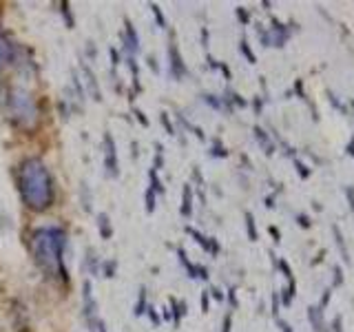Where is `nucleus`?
I'll return each instance as SVG.
<instances>
[{
  "label": "nucleus",
  "instance_id": "1",
  "mask_svg": "<svg viewBox=\"0 0 354 332\" xmlns=\"http://www.w3.org/2000/svg\"><path fill=\"white\" fill-rule=\"evenodd\" d=\"M18 188L31 210H46L53 204V179L40 157H29L20 164Z\"/></svg>",
  "mask_w": 354,
  "mask_h": 332
},
{
  "label": "nucleus",
  "instance_id": "2",
  "mask_svg": "<svg viewBox=\"0 0 354 332\" xmlns=\"http://www.w3.org/2000/svg\"><path fill=\"white\" fill-rule=\"evenodd\" d=\"M66 246V232L58 226H44V228H36L31 232V250L36 257V264L42 268L44 275L56 277L66 281L69 272H66L62 252Z\"/></svg>",
  "mask_w": 354,
  "mask_h": 332
},
{
  "label": "nucleus",
  "instance_id": "3",
  "mask_svg": "<svg viewBox=\"0 0 354 332\" xmlns=\"http://www.w3.org/2000/svg\"><path fill=\"white\" fill-rule=\"evenodd\" d=\"M7 111L9 120L22 129H33L38 124V104L29 91L22 86H11L7 93Z\"/></svg>",
  "mask_w": 354,
  "mask_h": 332
},
{
  "label": "nucleus",
  "instance_id": "4",
  "mask_svg": "<svg viewBox=\"0 0 354 332\" xmlns=\"http://www.w3.org/2000/svg\"><path fill=\"white\" fill-rule=\"evenodd\" d=\"M104 146H106V155H104V166H106V173L111 177H117V151H115V142L113 137L106 133L104 135Z\"/></svg>",
  "mask_w": 354,
  "mask_h": 332
},
{
  "label": "nucleus",
  "instance_id": "5",
  "mask_svg": "<svg viewBox=\"0 0 354 332\" xmlns=\"http://www.w3.org/2000/svg\"><path fill=\"white\" fill-rule=\"evenodd\" d=\"M169 60H171V62H169V64H171V76L177 78V80H182L188 71H186L184 60H182V56H179V49H177L175 44L169 46Z\"/></svg>",
  "mask_w": 354,
  "mask_h": 332
},
{
  "label": "nucleus",
  "instance_id": "6",
  "mask_svg": "<svg viewBox=\"0 0 354 332\" xmlns=\"http://www.w3.org/2000/svg\"><path fill=\"white\" fill-rule=\"evenodd\" d=\"M186 232L195 237V242H197L199 246H202V248H204L206 252H210V255H217V252H219V244H217V239H215V237H206V235H202L199 230L188 228V226H186Z\"/></svg>",
  "mask_w": 354,
  "mask_h": 332
},
{
  "label": "nucleus",
  "instance_id": "7",
  "mask_svg": "<svg viewBox=\"0 0 354 332\" xmlns=\"http://www.w3.org/2000/svg\"><path fill=\"white\" fill-rule=\"evenodd\" d=\"M124 25H126V29H124V46H126V51L131 53V58L135 56V53L139 51V40H137V33H135V27L131 25V20H124Z\"/></svg>",
  "mask_w": 354,
  "mask_h": 332
},
{
  "label": "nucleus",
  "instance_id": "8",
  "mask_svg": "<svg viewBox=\"0 0 354 332\" xmlns=\"http://www.w3.org/2000/svg\"><path fill=\"white\" fill-rule=\"evenodd\" d=\"M308 321L312 325V332H328V325H325L323 319V308H319V305H310L308 308Z\"/></svg>",
  "mask_w": 354,
  "mask_h": 332
},
{
  "label": "nucleus",
  "instance_id": "9",
  "mask_svg": "<svg viewBox=\"0 0 354 332\" xmlns=\"http://www.w3.org/2000/svg\"><path fill=\"white\" fill-rule=\"evenodd\" d=\"M84 317L89 319V323H93V315H96V301H93V295H91V281H84Z\"/></svg>",
  "mask_w": 354,
  "mask_h": 332
},
{
  "label": "nucleus",
  "instance_id": "10",
  "mask_svg": "<svg viewBox=\"0 0 354 332\" xmlns=\"http://www.w3.org/2000/svg\"><path fill=\"white\" fill-rule=\"evenodd\" d=\"M332 235H335V244L339 248V255H341V259L345 264H350V250H348V244H345V239H343L341 228H339V226H332Z\"/></svg>",
  "mask_w": 354,
  "mask_h": 332
},
{
  "label": "nucleus",
  "instance_id": "11",
  "mask_svg": "<svg viewBox=\"0 0 354 332\" xmlns=\"http://www.w3.org/2000/svg\"><path fill=\"white\" fill-rule=\"evenodd\" d=\"M252 131H255V137H257V142L262 144V149H264L266 153H268V155H270V153H275V146H272L270 137H268V133H266L264 129H259V126H255V129H252Z\"/></svg>",
  "mask_w": 354,
  "mask_h": 332
},
{
  "label": "nucleus",
  "instance_id": "12",
  "mask_svg": "<svg viewBox=\"0 0 354 332\" xmlns=\"http://www.w3.org/2000/svg\"><path fill=\"white\" fill-rule=\"evenodd\" d=\"M191 212H193V191H191V184H186L184 195H182V215L191 217Z\"/></svg>",
  "mask_w": 354,
  "mask_h": 332
},
{
  "label": "nucleus",
  "instance_id": "13",
  "mask_svg": "<svg viewBox=\"0 0 354 332\" xmlns=\"http://www.w3.org/2000/svg\"><path fill=\"white\" fill-rule=\"evenodd\" d=\"M184 315H186V303L177 301V299H171V317L175 319V325H179V321H182Z\"/></svg>",
  "mask_w": 354,
  "mask_h": 332
},
{
  "label": "nucleus",
  "instance_id": "14",
  "mask_svg": "<svg viewBox=\"0 0 354 332\" xmlns=\"http://www.w3.org/2000/svg\"><path fill=\"white\" fill-rule=\"evenodd\" d=\"M98 228H100V235H102V239H111V235H113V228H111L109 217H106L104 212L98 217Z\"/></svg>",
  "mask_w": 354,
  "mask_h": 332
},
{
  "label": "nucleus",
  "instance_id": "15",
  "mask_svg": "<svg viewBox=\"0 0 354 332\" xmlns=\"http://www.w3.org/2000/svg\"><path fill=\"white\" fill-rule=\"evenodd\" d=\"M295 295H297V281H288V286H286L284 292H281V301H284V305H290L292 299H295Z\"/></svg>",
  "mask_w": 354,
  "mask_h": 332
},
{
  "label": "nucleus",
  "instance_id": "16",
  "mask_svg": "<svg viewBox=\"0 0 354 332\" xmlns=\"http://www.w3.org/2000/svg\"><path fill=\"white\" fill-rule=\"evenodd\" d=\"M246 230H248V239L250 242H257V224H255V217L252 212H246Z\"/></svg>",
  "mask_w": 354,
  "mask_h": 332
},
{
  "label": "nucleus",
  "instance_id": "17",
  "mask_svg": "<svg viewBox=\"0 0 354 332\" xmlns=\"http://www.w3.org/2000/svg\"><path fill=\"white\" fill-rule=\"evenodd\" d=\"M144 310H146V290L144 288H139V299H137V303H135V315H144Z\"/></svg>",
  "mask_w": 354,
  "mask_h": 332
},
{
  "label": "nucleus",
  "instance_id": "18",
  "mask_svg": "<svg viewBox=\"0 0 354 332\" xmlns=\"http://www.w3.org/2000/svg\"><path fill=\"white\" fill-rule=\"evenodd\" d=\"M239 51H242L244 56L248 58V62H250V64H255V62H257V56L252 53V49L248 46V42H246V40H242V42H239Z\"/></svg>",
  "mask_w": 354,
  "mask_h": 332
},
{
  "label": "nucleus",
  "instance_id": "19",
  "mask_svg": "<svg viewBox=\"0 0 354 332\" xmlns=\"http://www.w3.org/2000/svg\"><path fill=\"white\" fill-rule=\"evenodd\" d=\"M210 155H215V157H226V155H228V151H226V146H222V142H219V139H213V151H210Z\"/></svg>",
  "mask_w": 354,
  "mask_h": 332
},
{
  "label": "nucleus",
  "instance_id": "20",
  "mask_svg": "<svg viewBox=\"0 0 354 332\" xmlns=\"http://www.w3.org/2000/svg\"><path fill=\"white\" fill-rule=\"evenodd\" d=\"M151 188H153V193H164V186H162V182H159V177H157V171H153L151 169Z\"/></svg>",
  "mask_w": 354,
  "mask_h": 332
},
{
  "label": "nucleus",
  "instance_id": "21",
  "mask_svg": "<svg viewBox=\"0 0 354 332\" xmlns=\"http://www.w3.org/2000/svg\"><path fill=\"white\" fill-rule=\"evenodd\" d=\"M295 166H297V173H299V177H301V179H308L310 177V169L301 162V159L295 157Z\"/></svg>",
  "mask_w": 354,
  "mask_h": 332
},
{
  "label": "nucleus",
  "instance_id": "22",
  "mask_svg": "<svg viewBox=\"0 0 354 332\" xmlns=\"http://www.w3.org/2000/svg\"><path fill=\"white\" fill-rule=\"evenodd\" d=\"M279 268H281V272L286 275V279H288V281H295V275H292V268H290V264L286 262V259H279Z\"/></svg>",
  "mask_w": 354,
  "mask_h": 332
},
{
  "label": "nucleus",
  "instance_id": "23",
  "mask_svg": "<svg viewBox=\"0 0 354 332\" xmlns=\"http://www.w3.org/2000/svg\"><path fill=\"white\" fill-rule=\"evenodd\" d=\"M155 210V193H153V188L146 191V212H153Z\"/></svg>",
  "mask_w": 354,
  "mask_h": 332
},
{
  "label": "nucleus",
  "instance_id": "24",
  "mask_svg": "<svg viewBox=\"0 0 354 332\" xmlns=\"http://www.w3.org/2000/svg\"><path fill=\"white\" fill-rule=\"evenodd\" d=\"M204 100H206V102H208L210 106H215V109H224V102H222V100H217V96H210V93H206Z\"/></svg>",
  "mask_w": 354,
  "mask_h": 332
},
{
  "label": "nucleus",
  "instance_id": "25",
  "mask_svg": "<svg viewBox=\"0 0 354 332\" xmlns=\"http://www.w3.org/2000/svg\"><path fill=\"white\" fill-rule=\"evenodd\" d=\"M325 93H328V98H330V102H332V106H337V109H339V111H341V113H345V106L341 104V100H339V98H337V96H335V93H332L330 89H328V91H325Z\"/></svg>",
  "mask_w": 354,
  "mask_h": 332
},
{
  "label": "nucleus",
  "instance_id": "26",
  "mask_svg": "<svg viewBox=\"0 0 354 332\" xmlns=\"http://www.w3.org/2000/svg\"><path fill=\"white\" fill-rule=\"evenodd\" d=\"M115 262H104L102 264V268H104V277H113V275H115Z\"/></svg>",
  "mask_w": 354,
  "mask_h": 332
},
{
  "label": "nucleus",
  "instance_id": "27",
  "mask_svg": "<svg viewBox=\"0 0 354 332\" xmlns=\"http://www.w3.org/2000/svg\"><path fill=\"white\" fill-rule=\"evenodd\" d=\"M62 16L66 18V25H69V29H73V16L69 11V3H62Z\"/></svg>",
  "mask_w": 354,
  "mask_h": 332
},
{
  "label": "nucleus",
  "instance_id": "28",
  "mask_svg": "<svg viewBox=\"0 0 354 332\" xmlns=\"http://www.w3.org/2000/svg\"><path fill=\"white\" fill-rule=\"evenodd\" d=\"M330 332H345L343 330V317L341 315H337L335 317V321H332V330Z\"/></svg>",
  "mask_w": 354,
  "mask_h": 332
},
{
  "label": "nucleus",
  "instance_id": "29",
  "mask_svg": "<svg viewBox=\"0 0 354 332\" xmlns=\"http://www.w3.org/2000/svg\"><path fill=\"white\" fill-rule=\"evenodd\" d=\"M151 9H153V13H155V18H157V25L164 29V27H166V20H164V16H162V11H159V7H157V5H151Z\"/></svg>",
  "mask_w": 354,
  "mask_h": 332
},
{
  "label": "nucleus",
  "instance_id": "30",
  "mask_svg": "<svg viewBox=\"0 0 354 332\" xmlns=\"http://www.w3.org/2000/svg\"><path fill=\"white\" fill-rule=\"evenodd\" d=\"M332 272H335V286H341L343 283V268L341 266H335Z\"/></svg>",
  "mask_w": 354,
  "mask_h": 332
},
{
  "label": "nucleus",
  "instance_id": "31",
  "mask_svg": "<svg viewBox=\"0 0 354 332\" xmlns=\"http://www.w3.org/2000/svg\"><path fill=\"white\" fill-rule=\"evenodd\" d=\"M237 18H239V20H242V22H244V25H248V22H250V13H248V11H246V9H244V7H239V9H237Z\"/></svg>",
  "mask_w": 354,
  "mask_h": 332
},
{
  "label": "nucleus",
  "instance_id": "32",
  "mask_svg": "<svg viewBox=\"0 0 354 332\" xmlns=\"http://www.w3.org/2000/svg\"><path fill=\"white\" fill-rule=\"evenodd\" d=\"M345 197H348V204H350V210L354 212V186H348V188H345Z\"/></svg>",
  "mask_w": 354,
  "mask_h": 332
},
{
  "label": "nucleus",
  "instance_id": "33",
  "mask_svg": "<svg viewBox=\"0 0 354 332\" xmlns=\"http://www.w3.org/2000/svg\"><path fill=\"white\" fill-rule=\"evenodd\" d=\"M297 224L303 226V228H310V226H312V222H310L308 215H297Z\"/></svg>",
  "mask_w": 354,
  "mask_h": 332
},
{
  "label": "nucleus",
  "instance_id": "34",
  "mask_svg": "<svg viewBox=\"0 0 354 332\" xmlns=\"http://www.w3.org/2000/svg\"><path fill=\"white\" fill-rule=\"evenodd\" d=\"M272 315L279 317V292H272Z\"/></svg>",
  "mask_w": 354,
  "mask_h": 332
},
{
  "label": "nucleus",
  "instance_id": "35",
  "mask_svg": "<svg viewBox=\"0 0 354 332\" xmlns=\"http://www.w3.org/2000/svg\"><path fill=\"white\" fill-rule=\"evenodd\" d=\"M330 297H332V290H323V297H321V303H319V308H325V305L330 303Z\"/></svg>",
  "mask_w": 354,
  "mask_h": 332
},
{
  "label": "nucleus",
  "instance_id": "36",
  "mask_svg": "<svg viewBox=\"0 0 354 332\" xmlns=\"http://www.w3.org/2000/svg\"><path fill=\"white\" fill-rule=\"evenodd\" d=\"M230 328H232V317H230V315H226V317H224V325H222V332H230Z\"/></svg>",
  "mask_w": 354,
  "mask_h": 332
},
{
  "label": "nucleus",
  "instance_id": "37",
  "mask_svg": "<svg viewBox=\"0 0 354 332\" xmlns=\"http://www.w3.org/2000/svg\"><path fill=\"white\" fill-rule=\"evenodd\" d=\"M277 323H279V330H281V332H292V325L288 321H284V319H277Z\"/></svg>",
  "mask_w": 354,
  "mask_h": 332
},
{
  "label": "nucleus",
  "instance_id": "38",
  "mask_svg": "<svg viewBox=\"0 0 354 332\" xmlns=\"http://www.w3.org/2000/svg\"><path fill=\"white\" fill-rule=\"evenodd\" d=\"M295 91L299 93V98L305 100V91H303V82H301V80H297V82H295Z\"/></svg>",
  "mask_w": 354,
  "mask_h": 332
},
{
  "label": "nucleus",
  "instance_id": "39",
  "mask_svg": "<svg viewBox=\"0 0 354 332\" xmlns=\"http://www.w3.org/2000/svg\"><path fill=\"white\" fill-rule=\"evenodd\" d=\"M149 317H151V321H155L157 325H159V323H162V319H159V317H157V312H155V308H153V305H151V308H149Z\"/></svg>",
  "mask_w": 354,
  "mask_h": 332
},
{
  "label": "nucleus",
  "instance_id": "40",
  "mask_svg": "<svg viewBox=\"0 0 354 332\" xmlns=\"http://www.w3.org/2000/svg\"><path fill=\"white\" fill-rule=\"evenodd\" d=\"M228 301L232 303V308H237V295H235V288L228 290Z\"/></svg>",
  "mask_w": 354,
  "mask_h": 332
},
{
  "label": "nucleus",
  "instance_id": "41",
  "mask_svg": "<svg viewBox=\"0 0 354 332\" xmlns=\"http://www.w3.org/2000/svg\"><path fill=\"white\" fill-rule=\"evenodd\" d=\"M202 310L208 312V292H206V290L202 292Z\"/></svg>",
  "mask_w": 354,
  "mask_h": 332
},
{
  "label": "nucleus",
  "instance_id": "42",
  "mask_svg": "<svg viewBox=\"0 0 354 332\" xmlns=\"http://www.w3.org/2000/svg\"><path fill=\"white\" fill-rule=\"evenodd\" d=\"M345 153H348L350 157H354V135L350 137V142H348V146H345Z\"/></svg>",
  "mask_w": 354,
  "mask_h": 332
},
{
  "label": "nucleus",
  "instance_id": "43",
  "mask_svg": "<svg viewBox=\"0 0 354 332\" xmlns=\"http://www.w3.org/2000/svg\"><path fill=\"white\" fill-rule=\"evenodd\" d=\"M162 122H164V126H166V131L173 133V124L169 122V115H166V113H162Z\"/></svg>",
  "mask_w": 354,
  "mask_h": 332
},
{
  "label": "nucleus",
  "instance_id": "44",
  "mask_svg": "<svg viewBox=\"0 0 354 332\" xmlns=\"http://www.w3.org/2000/svg\"><path fill=\"white\" fill-rule=\"evenodd\" d=\"M270 235H272V237H275V242H277V244H279V242H281V235H279V230L275 228V226H270Z\"/></svg>",
  "mask_w": 354,
  "mask_h": 332
},
{
  "label": "nucleus",
  "instance_id": "45",
  "mask_svg": "<svg viewBox=\"0 0 354 332\" xmlns=\"http://www.w3.org/2000/svg\"><path fill=\"white\" fill-rule=\"evenodd\" d=\"M135 115H137V120H139V122H142L144 126H149V120L144 117V113H142V111H137V109H135Z\"/></svg>",
  "mask_w": 354,
  "mask_h": 332
},
{
  "label": "nucleus",
  "instance_id": "46",
  "mask_svg": "<svg viewBox=\"0 0 354 332\" xmlns=\"http://www.w3.org/2000/svg\"><path fill=\"white\" fill-rule=\"evenodd\" d=\"M210 292H213V297H215V299H217V301H222V299H224V295H222V292H219L217 288H213Z\"/></svg>",
  "mask_w": 354,
  "mask_h": 332
},
{
  "label": "nucleus",
  "instance_id": "47",
  "mask_svg": "<svg viewBox=\"0 0 354 332\" xmlns=\"http://www.w3.org/2000/svg\"><path fill=\"white\" fill-rule=\"evenodd\" d=\"M149 66H151L153 71H157V62H155V60H153V58H149Z\"/></svg>",
  "mask_w": 354,
  "mask_h": 332
},
{
  "label": "nucleus",
  "instance_id": "48",
  "mask_svg": "<svg viewBox=\"0 0 354 332\" xmlns=\"http://www.w3.org/2000/svg\"><path fill=\"white\" fill-rule=\"evenodd\" d=\"M255 111H257V113L262 111V100H255Z\"/></svg>",
  "mask_w": 354,
  "mask_h": 332
},
{
  "label": "nucleus",
  "instance_id": "49",
  "mask_svg": "<svg viewBox=\"0 0 354 332\" xmlns=\"http://www.w3.org/2000/svg\"><path fill=\"white\" fill-rule=\"evenodd\" d=\"M350 106H352V111H354V100H350Z\"/></svg>",
  "mask_w": 354,
  "mask_h": 332
}]
</instances>
